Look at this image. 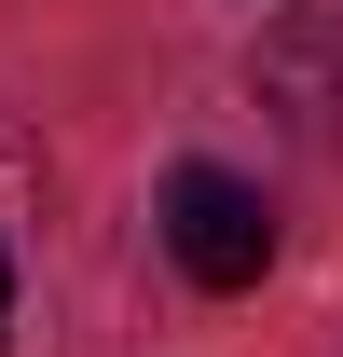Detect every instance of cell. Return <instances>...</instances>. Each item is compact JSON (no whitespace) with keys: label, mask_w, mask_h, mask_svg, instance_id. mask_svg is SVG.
Instances as JSON below:
<instances>
[{"label":"cell","mask_w":343,"mask_h":357,"mask_svg":"<svg viewBox=\"0 0 343 357\" xmlns=\"http://www.w3.org/2000/svg\"><path fill=\"white\" fill-rule=\"evenodd\" d=\"M0 330H14V248H0Z\"/></svg>","instance_id":"cell-4"},{"label":"cell","mask_w":343,"mask_h":357,"mask_svg":"<svg viewBox=\"0 0 343 357\" xmlns=\"http://www.w3.org/2000/svg\"><path fill=\"white\" fill-rule=\"evenodd\" d=\"M28 178H42V151H28V124H14V110H0V192H28Z\"/></svg>","instance_id":"cell-3"},{"label":"cell","mask_w":343,"mask_h":357,"mask_svg":"<svg viewBox=\"0 0 343 357\" xmlns=\"http://www.w3.org/2000/svg\"><path fill=\"white\" fill-rule=\"evenodd\" d=\"M165 248L192 289H261V261H275V220H261V192L234 165H178L165 178Z\"/></svg>","instance_id":"cell-1"},{"label":"cell","mask_w":343,"mask_h":357,"mask_svg":"<svg viewBox=\"0 0 343 357\" xmlns=\"http://www.w3.org/2000/svg\"><path fill=\"white\" fill-rule=\"evenodd\" d=\"M261 96H289L302 137H343V14H302L261 42Z\"/></svg>","instance_id":"cell-2"}]
</instances>
